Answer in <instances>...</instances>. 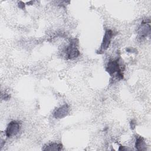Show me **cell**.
Listing matches in <instances>:
<instances>
[{
	"label": "cell",
	"instance_id": "1",
	"mask_svg": "<svg viewBox=\"0 0 151 151\" xmlns=\"http://www.w3.org/2000/svg\"><path fill=\"white\" fill-rule=\"evenodd\" d=\"M119 60H110L107 64L106 67V71L111 76H113L114 74H116V76L119 79L123 78V74L120 68Z\"/></svg>",
	"mask_w": 151,
	"mask_h": 151
},
{
	"label": "cell",
	"instance_id": "2",
	"mask_svg": "<svg viewBox=\"0 0 151 151\" xmlns=\"http://www.w3.org/2000/svg\"><path fill=\"white\" fill-rule=\"evenodd\" d=\"M66 58L73 60L77 58L80 55V51L78 48V41L76 39H72L69 44L65 49Z\"/></svg>",
	"mask_w": 151,
	"mask_h": 151
},
{
	"label": "cell",
	"instance_id": "3",
	"mask_svg": "<svg viewBox=\"0 0 151 151\" xmlns=\"http://www.w3.org/2000/svg\"><path fill=\"white\" fill-rule=\"evenodd\" d=\"M113 35V33L111 29H107L105 31L100 48L99 49L98 51H97V54H101L107 50V48H109L110 44Z\"/></svg>",
	"mask_w": 151,
	"mask_h": 151
},
{
	"label": "cell",
	"instance_id": "4",
	"mask_svg": "<svg viewBox=\"0 0 151 151\" xmlns=\"http://www.w3.org/2000/svg\"><path fill=\"white\" fill-rule=\"evenodd\" d=\"M21 129V123L16 120L10 122L5 131V135L7 137H12L16 136Z\"/></svg>",
	"mask_w": 151,
	"mask_h": 151
},
{
	"label": "cell",
	"instance_id": "5",
	"mask_svg": "<svg viewBox=\"0 0 151 151\" xmlns=\"http://www.w3.org/2000/svg\"><path fill=\"white\" fill-rule=\"evenodd\" d=\"M138 35L140 38H145L150 34V20H144L142 22L137 29Z\"/></svg>",
	"mask_w": 151,
	"mask_h": 151
},
{
	"label": "cell",
	"instance_id": "6",
	"mask_svg": "<svg viewBox=\"0 0 151 151\" xmlns=\"http://www.w3.org/2000/svg\"><path fill=\"white\" fill-rule=\"evenodd\" d=\"M70 111L69 106L64 104L61 106L57 108L53 112V116L55 119H62L65 117L68 114Z\"/></svg>",
	"mask_w": 151,
	"mask_h": 151
},
{
	"label": "cell",
	"instance_id": "7",
	"mask_svg": "<svg viewBox=\"0 0 151 151\" xmlns=\"http://www.w3.org/2000/svg\"><path fill=\"white\" fill-rule=\"evenodd\" d=\"M134 146L138 150H146V144L143 137L142 136H136Z\"/></svg>",
	"mask_w": 151,
	"mask_h": 151
},
{
	"label": "cell",
	"instance_id": "8",
	"mask_svg": "<svg viewBox=\"0 0 151 151\" xmlns=\"http://www.w3.org/2000/svg\"><path fill=\"white\" fill-rule=\"evenodd\" d=\"M63 145L61 143H51L44 146L42 148L43 150H61L62 149Z\"/></svg>",
	"mask_w": 151,
	"mask_h": 151
},
{
	"label": "cell",
	"instance_id": "9",
	"mask_svg": "<svg viewBox=\"0 0 151 151\" xmlns=\"http://www.w3.org/2000/svg\"><path fill=\"white\" fill-rule=\"evenodd\" d=\"M130 127H131L132 129H133L135 127V123H134L133 120L130 122Z\"/></svg>",
	"mask_w": 151,
	"mask_h": 151
}]
</instances>
